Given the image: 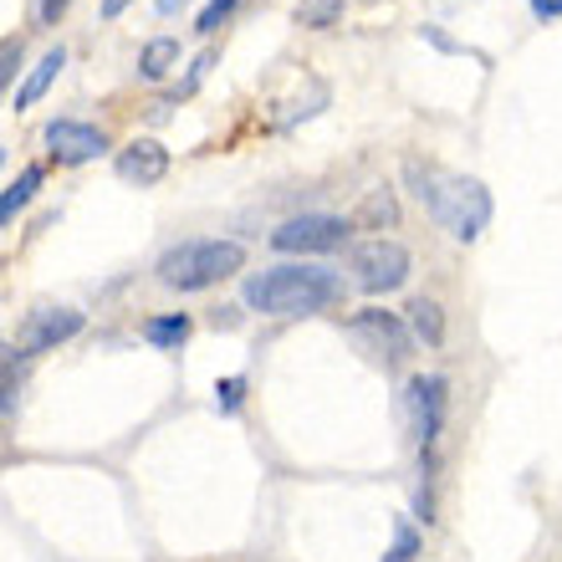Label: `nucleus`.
Here are the masks:
<instances>
[{"mask_svg":"<svg viewBox=\"0 0 562 562\" xmlns=\"http://www.w3.org/2000/svg\"><path fill=\"white\" fill-rule=\"evenodd\" d=\"M236 5H240V0H210L205 11H200V21H194V26H200V31H205V36H210V31L221 26V21H225V15H231V11H236Z\"/></svg>","mask_w":562,"mask_h":562,"instance_id":"aec40b11","label":"nucleus"},{"mask_svg":"<svg viewBox=\"0 0 562 562\" xmlns=\"http://www.w3.org/2000/svg\"><path fill=\"white\" fill-rule=\"evenodd\" d=\"M46 144H52V154H57L61 164H88V159H98V154H108V134H103V128L77 123V119L46 123Z\"/></svg>","mask_w":562,"mask_h":562,"instance_id":"1a4fd4ad","label":"nucleus"},{"mask_svg":"<svg viewBox=\"0 0 562 562\" xmlns=\"http://www.w3.org/2000/svg\"><path fill=\"white\" fill-rule=\"evenodd\" d=\"M394 215H400V210H394V194L389 190H373L369 200H363V210H358V221L363 225H379V221L394 225Z\"/></svg>","mask_w":562,"mask_h":562,"instance_id":"a211bd4d","label":"nucleus"},{"mask_svg":"<svg viewBox=\"0 0 562 562\" xmlns=\"http://www.w3.org/2000/svg\"><path fill=\"white\" fill-rule=\"evenodd\" d=\"M240 394H246V379H221V384H215V409H221V415H236Z\"/></svg>","mask_w":562,"mask_h":562,"instance_id":"6ab92c4d","label":"nucleus"},{"mask_svg":"<svg viewBox=\"0 0 562 562\" xmlns=\"http://www.w3.org/2000/svg\"><path fill=\"white\" fill-rule=\"evenodd\" d=\"M348 333H353V342L363 348V353L373 358V363H384V369H400L404 358H409V327L394 317V312H358L353 323H348Z\"/></svg>","mask_w":562,"mask_h":562,"instance_id":"39448f33","label":"nucleus"},{"mask_svg":"<svg viewBox=\"0 0 562 562\" xmlns=\"http://www.w3.org/2000/svg\"><path fill=\"white\" fill-rule=\"evenodd\" d=\"M15 67H21V42H5V67H0V82H11Z\"/></svg>","mask_w":562,"mask_h":562,"instance_id":"4be33fe9","label":"nucleus"},{"mask_svg":"<svg viewBox=\"0 0 562 562\" xmlns=\"http://www.w3.org/2000/svg\"><path fill=\"white\" fill-rule=\"evenodd\" d=\"M179 61V42H169V36H154V42L138 52V77L144 82H159V77H169V67Z\"/></svg>","mask_w":562,"mask_h":562,"instance_id":"f8f14e48","label":"nucleus"},{"mask_svg":"<svg viewBox=\"0 0 562 562\" xmlns=\"http://www.w3.org/2000/svg\"><path fill=\"white\" fill-rule=\"evenodd\" d=\"M240 267H246L240 240H184V246L159 256V281L169 292H205L215 281L236 277Z\"/></svg>","mask_w":562,"mask_h":562,"instance_id":"7ed1b4c3","label":"nucleus"},{"mask_svg":"<svg viewBox=\"0 0 562 562\" xmlns=\"http://www.w3.org/2000/svg\"><path fill=\"white\" fill-rule=\"evenodd\" d=\"M169 175V148H159L154 138H134V144L119 154V179L148 190V184H159Z\"/></svg>","mask_w":562,"mask_h":562,"instance_id":"9d476101","label":"nucleus"},{"mask_svg":"<svg viewBox=\"0 0 562 562\" xmlns=\"http://www.w3.org/2000/svg\"><path fill=\"white\" fill-rule=\"evenodd\" d=\"M409 251H404L400 240L389 236H373V240H358L353 246V281L363 292L384 296V292H400L404 281H409Z\"/></svg>","mask_w":562,"mask_h":562,"instance_id":"20e7f679","label":"nucleus"},{"mask_svg":"<svg viewBox=\"0 0 562 562\" xmlns=\"http://www.w3.org/2000/svg\"><path fill=\"white\" fill-rule=\"evenodd\" d=\"M36 184H42V169H36V164H31V169H21V179H15L11 190L0 194V221L11 225V221H15V210H21V205L31 200V194H36Z\"/></svg>","mask_w":562,"mask_h":562,"instance_id":"2eb2a0df","label":"nucleus"},{"mask_svg":"<svg viewBox=\"0 0 562 562\" xmlns=\"http://www.w3.org/2000/svg\"><path fill=\"white\" fill-rule=\"evenodd\" d=\"M190 317L184 312H169V317H148L144 323V338L154 342V348H179V342L190 338Z\"/></svg>","mask_w":562,"mask_h":562,"instance_id":"ddd939ff","label":"nucleus"},{"mask_svg":"<svg viewBox=\"0 0 562 562\" xmlns=\"http://www.w3.org/2000/svg\"><path fill=\"white\" fill-rule=\"evenodd\" d=\"M67 5H72V0H36V15H42L46 26H57V21H61V11H67Z\"/></svg>","mask_w":562,"mask_h":562,"instance_id":"412c9836","label":"nucleus"},{"mask_svg":"<svg viewBox=\"0 0 562 562\" xmlns=\"http://www.w3.org/2000/svg\"><path fill=\"white\" fill-rule=\"evenodd\" d=\"M82 333V312L72 307H36L26 317V327H21V338H15V353H52V348H61L67 338H77Z\"/></svg>","mask_w":562,"mask_h":562,"instance_id":"0eeeda50","label":"nucleus"},{"mask_svg":"<svg viewBox=\"0 0 562 562\" xmlns=\"http://www.w3.org/2000/svg\"><path fill=\"white\" fill-rule=\"evenodd\" d=\"M409 327H415L429 348H440L445 342V317H440V307H435L429 296H415V302H409Z\"/></svg>","mask_w":562,"mask_h":562,"instance_id":"4468645a","label":"nucleus"},{"mask_svg":"<svg viewBox=\"0 0 562 562\" xmlns=\"http://www.w3.org/2000/svg\"><path fill=\"white\" fill-rule=\"evenodd\" d=\"M532 11L542 15V21H552V15H562V0H532Z\"/></svg>","mask_w":562,"mask_h":562,"instance_id":"5701e85b","label":"nucleus"},{"mask_svg":"<svg viewBox=\"0 0 562 562\" xmlns=\"http://www.w3.org/2000/svg\"><path fill=\"white\" fill-rule=\"evenodd\" d=\"M296 21L312 31H327V26H338L342 21V0H302L296 5Z\"/></svg>","mask_w":562,"mask_h":562,"instance_id":"dca6fc26","label":"nucleus"},{"mask_svg":"<svg viewBox=\"0 0 562 562\" xmlns=\"http://www.w3.org/2000/svg\"><path fill=\"white\" fill-rule=\"evenodd\" d=\"M419 558V532L409 527V521H400L394 527V542H389V552H384V562H415Z\"/></svg>","mask_w":562,"mask_h":562,"instance_id":"f3484780","label":"nucleus"},{"mask_svg":"<svg viewBox=\"0 0 562 562\" xmlns=\"http://www.w3.org/2000/svg\"><path fill=\"white\" fill-rule=\"evenodd\" d=\"M404 179H409V190H415L419 205H425L456 240H475L481 231H486L491 194H486L481 179L450 175V169H440V164H419V159L404 164Z\"/></svg>","mask_w":562,"mask_h":562,"instance_id":"f257e3e1","label":"nucleus"},{"mask_svg":"<svg viewBox=\"0 0 562 562\" xmlns=\"http://www.w3.org/2000/svg\"><path fill=\"white\" fill-rule=\"evenodd\" d=\"M154 5H159V15H175L179 5H184V0H154Z\"/></svg>","mask_w":562,"mask_h":562,"instance_id":"393cba45","label":"nucleus"},{"mask_svg":"<svg viewBox=\"0 0 562 562\" xmlns=\"http://www.w3.org/2000/svg\"><path fill=\"white\" fill-rule=\"evenodd\" d=\"M123 5H128V0H103V15L113 21V15H123Z\"/></svg>","mask_w":562,"mask_h":562,"instance_id":"b1692460","label":"nucleus"},{"mask_svg":"<svg viewBox=\"0 0 562 562\" xmlns=\"http://www.w3.org/2000/svg\"><path fill=\"white\" fill-rule=\"evenodd\" d=\"M61 61H67V52H61V46H52V52H46L42 61H36V72L26 77V88L15 92V113H21V108H31V103H36V98H42L46 88H52V82H57Z\"/></svg>","mask_w":562,"mask_h":562,"instance_id":"9b49d317","label":"nucleus"},{"mask_svg":"<svg viewBox=\"0 0 562 562\" xmlns=\"http://www.w3.org/2000/svg\"><path fill=\"white\" fill-rule=\"evenodd\" d=\"M342 240H348V221L338 215H296L271 231L277 251H338Z\"/></svg>","mask_w":562,"mask_h":562,"instance_id":"423d86ee","label":"nucleus"},{"mask_svg":"<svg viewBox=\"0 0 562 562\" xmlns=\"http://www.w3.org/2000/svg\"><path fill=\"white\" fill-rule=\"evenodd\" d=\"M409 415H415L419 456H435V440H440V429H445V379L440 373L409 379Z\"/></svg>","mask_w":562,"mask_h":562,"instance_id":"6e6552de","label":"nucleus"},{"mask_svg":"<svg viewBox=\"0 0 562 562\" xmlns=\"http://www.w3.org/2000/svg\"><path fill=\"white\" fill-rule=\"evenodd\" d=\"M342 302V277L327 267H271L246 281V307L267 317H312Z\"/></svg>","mask_w":562,"mask_h":562,"instance_id":"f03ea898","label":"nucleus"}]
</instances>
